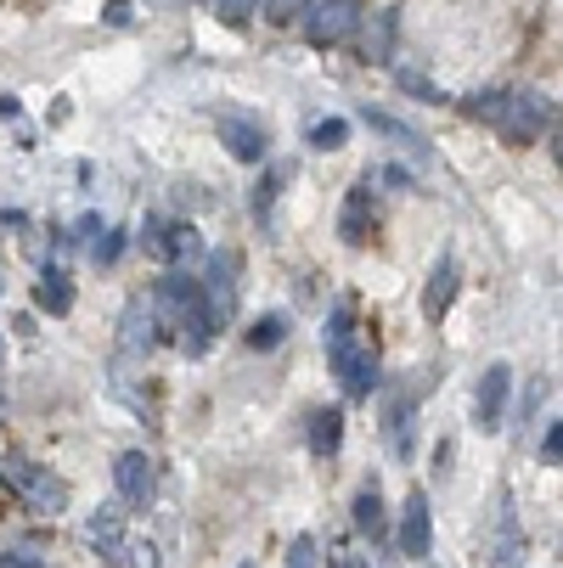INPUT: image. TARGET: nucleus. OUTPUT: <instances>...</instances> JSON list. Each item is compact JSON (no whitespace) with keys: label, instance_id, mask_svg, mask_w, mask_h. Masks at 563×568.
<instances>
[{"label":"nucleus","instance_id":"0eeeda50","mask_svg":"<svg viewBox=\"0 0 563 568\" xmlns=\"http://www.w3.org/2000/svg\"><path fill=\"white\" fill-rule=\"evenodd\" d=\"M209 293H203V282L192 276V271H170L164 282H152V315H187L192 304H203Z\"/></svg>","mask_w":563,"mask_h":568},{"label":"nucleus","instance_id":"9d476101","mask_svg":"<svg viewBox=\"0 0 563 568\" xmlns=\"http://www.w3.org/2000/svg\"><path fill=\"white\" fill-rule=\"evenodd\" d=\"M86 540H91L108 562H119V557H124V513H119V507H97V513L86 518Z\"/></svg>","mask_w":563,"mask_h":568},{"label":"nucleus","instance_id":"2eb2a0df","mask_svg":"<svg viewBox=\"0 0 563 568\" xmlns=\"http://www.w3.org/2000/svg\"><path fill=\"white\" fill-rule=\"evenodd\" d=\"M152 327H158V315L147 310V298H130V304H124V321H119V333H124V349H130V355L152 349Z\"/></svg>","mask_w":563,"mask_h":568},{"label":"nucleus","instance_id":"473e14b6","mask_svg":"<svg viewBox=\"0 0 563 568\" xmlns=\"http://www.w3.org/2000/svg\"><path fill=\"white\" fill-rule=\"evenodd\" d=\"M73 236H102V214H79Z\"/></svg>","mask_w":563,"mask_h":568},{"label":"nucleus","instance_id":"423d86ee","mask_svg":"<svg viewBox=\"0 0 563 568\" xmlns=\"http://www.w3.org/2000/svg\"><path fill=\"white\" fill-rule=\"evenodd\" d=\"M113 484H119V501H124V507H152V496H158L152 456H147V450H124L119 467H113Z\"/></svg>","mask_w":563,"mask_h":568},{"label":"nucleus","instance_id":"412c9836","mask_svg":"<svg viewBox=\"0 0 563 568\" xmlns=\"http://www.w3.org/2000/svg\"><path fill=\"white\" fill-rule=\"evenodd\" d=\"M366 203H372V186H355V192H350V209H344V220H339V231H344L350 242H361V236H366V220H361V214H366Z\"/></svg>","mask_w":563,"mask_h":568},{"label":"nucleus","instance_id":"5701e85b","mask_svg":"<svg viewBox=\"0 0 563 568\" xmlns=\"http://www.w3.org/2000/svg\"><path fill=\"white\" fill-rule=\"evenodd\" d=\"M304 141H310L315 152H328V146H344V141H350V124H344V119H315Z\"/></svg>","mask_w":563,"mask_h":568},{"label":"nucleus","instance_id":"a878e982","mask_svg":"<svg viewBox=\"0 0 563 568\" xmlns=\"http://www.w3.org/2000/svg\"><path fill=\"white\" fill-rule=\"evenodd\" d=\"M321 557H315V535H293V546H288V568H315Z\"/></svg>","mask_w":563,"mask_h":568},{"label":"nucleus","instance_id":"4be33fe9","mask_svg":"<svg viewBox=\"0 0 563 568\" xmlns=\"http://www.w3.org/2000/svg\"><path fill=\"white\" fill-rule=\"evenodd\" d=\"M260 7H265V0H214V18H220L225 29H243V23L260 18Z\"/></svg>","mask_w":563,"mask_h":568},{"label":"nucleus","instance_id":"ddd939ff","mask_svg":"<svg viewBox=\"0 0 563 568\" xmlns=\"http://www.w3.org/2000/svg\"><path fill=\"white\" fill-rule=\"evenodd\" d=\"M34 304H40L46 315H68V310H73V276L57 271V265H46L40 282H34Z\"/></svg>","mask_w":563,"mask_h":568},{"label":"nucleus","instance_id":"bb28decb","mask_svg":"<svg viewBox=\"0 0 563 568\" xmlns=\"http://www.w3.org/2000/svg\"><path fill=\"white\" fill-rule=\"evenodd\" d=\"M394 79H400V91H406V97H423V102H445V97H440V91L429 85V79H423V73H406V68H400Z\"/></svg>","mask_w":563,"mask_h":568},{"label":"nucleus","instance_id":"1a4fd4ad","mask_svg":"<svg viewBox=\"0 0 563 568\" xmlns=\"http://www.w3.org/2000/svg\"><path fill=\"white\" fill-rule=\"evenodd\" d=\"M220 146L231 158H243V164H260V158L271 152V141H265V130L254 119H220Z\"/></svg>","mask_w":563,"mask_h":568},{"label":"nucleus","instance_id":"c85d7f7f","mask_svg":"<svg viewBox=\"0 0 563 568\" xmlns=\"http://www.w3.org/2000/svg\"><path fill=\"white\" fill-rule=\"evenodd\" d=\"M119 254H124V231H108V236L97 242V265L108 271V265H119Z\"/></svg>","mask_w":563,"mask_h":568},{"label":"nucleus","instance_id":"f3484780","mask_svg":"<svg viewBox=\"0 0 563 568\" xmlns=\"http://www.w3.org/2000/svg\"><path fill=\"white\" fill-rule=\"evenodd\" d=\"M372 388H378V355L372 349H355V361L344 366V394L350 399H372Z\"/></svg>","mask_w":563,"mask_h":568},{"label":"nucleus","instance_id":"20e7f679","mask_svg":"<svg viewBox=\"0 0 563 568\" xmlns=\"http://www.w3.org/2000/svg\"><path fill=\"white\" fill-rule=\"evenodd\" d=\"M394 546H400V557H412V562H423V557L434 551V513H429V496H423V490H412L406 507H400Z\"/></svg>","mask_w":563,"mask_h":568},{"label":"nucleus","instance_id":"c9c22d12","mask_svg":"<svg viewBox=\"0 0 563 568\" xmlns=\"http://www.w3.org/2000/svg\"><path fill=\"white\" fill-rule=\"evenodd\" d=\"M198 7H203V0H198ZM209 7H214V0H209Z\"/></svg>","mask_w":563,"mask_h":568},{"label":"nucleus","instance_id":"f704fd0d","mask_svg":"<svg viewBox=\"0 0 563 568\" xmlns=\"http://www.w3.org/2000/svg\"><path fill=\"white\" fill-rule=\"evenodd\" d=\"M0 361H7V338H0Z\"/></svg>","mask_w":563,"mask_h":568},{"label":"nucleus","instance_id":"2f4dec72","mask_svg":"<svg viewBox=\"0 0 563 568\" xmlns=\"http://www.w3.org/2000/svg\"><path fill=\"white\" fill-rule=\"evenodd\" d=\"M102 18H108L113 29H124V23H130V0H108V12H102Z\"/></svg>","mask_w":563,"mask_h":568},{"label":"nucleus","instance_id":"f257e3e1","mask_svg":"<svg viewBox=\"0 0 563 568\" xmlns=\"http://www.w3.org/2000/svg\"><path fill=\"white\" fill-rule=\"evenodd\" d=\"M546 124H557V119H552V102H546L541 91H502L496 130H502L507 141L530 146V141H541V130H546Z\"/></svg>","mask_w":563,"mask_h":568},{"label":"nucleus","instance_id":"cd10ccee","mask_svg":"<svg viewBox=\"0 0 563 568\" xmlns=\"http://www.w3.org/2000/svg\"><path fill=\"white\" fill-rule=\"evenodd\" d=\"M557 456H563V423L552 417V423H546V434H541V462H546V467H557Z\"/></svg>","mask_w":563,"mask_h":568},{"label":"nucleus","instance_id":"c756f323","mask_svg":"<svg viewBox=\"0 0 563 568\" xmlns=\"http://www.w3.org/2000/svg\"><path fill=\"white\" fill-rule=\"evenodd\" d=\"M0 568H46V562H40L34 551H23V546H18V551H0Z\"/></svg>","mask_w":563,"mask_h":568},{"label":"nucleus","instance_id":"aec40b11","mask_svg":"<svg viewBox=\"0 0 563 568\" xmlns=\"http://www.w3.org/2000/svg\"><path fill=\"white\" fill-rule=\"evenodd\" d=\"M231 276H237V254H225V248H214V254H203V293H225L231 287Z\"/></svg>","mask_w":563,"mask_h":568},{"label":"nucleus","instance_id":"72a5a7b5","mask_svg":"<svg viewBox=\"0 0 563 568\" xmlns=\"http://www.w3.org/2000/svg\"><path fill=\"white\" fill-rule=\"evenodd\" d=\"M344 568H372V562H344Z\"/></svg>","mask_w":563,"mask_h":568},{"label":"nucleus","instance_id":"dca6fc26","mask_svg":"<svg viewBox=\"0 0 563 568\" xmlns=\"http://www.w3.org/2000/svg\"><path fill=\"white\" fill-rule=\"evenodd\" d=\"M339 445H344V412H339V405H328V412L310 417V450L315 456H333Z\"/></svg>","mask_w":563,"mask_h":568},{"label":"nucleus","instance_id":"6ab92c4d","mask_svg":"<svg viewBox=\"0 0 563 568\" xmlns=\"http://www.w3.org/2000/svg\"><path fill=\"white\" fill-rule=\"evenodd\" d=\"M355 529H361V535H389V513H383L378 484H366V490L355 496Z\"/></svg>","mask_w":563,"mask_h":568},{"label":"nucleus","instance_id":"a211bd4d","mask_svg":"<svg viewBox=\"0 0 563 568\" xmlns=\"http://www.w3.org/2000/svg\"><path fill=\"white\" fill-rule=\"evenodd\" d=\"M361 23H366V18H361ZM394 29H400V12H378V18L366 23V62H389Z\"/></svg>","mask_w":563,"mask_h":568},{"label":"nucleus","instance_id":"39448f33","mask_svg":"<svg viewBox=\"0 0 563 568\" xmlns=\"http://www.w3.org/2000/svg\"><path fill=\"white\" fill-rule=\"evenodd\" d=\"M507 394H513V366H507V361L485 366V377H479V394H473V417H479V428H485V434L502 428V417H507Z\"/></svg>","mask_w":563,"mask_h":568},{"label":"nucleus","instance_id":"6e6552de","mask_svg":"<svg viewBox=\"0 0 563 568\" xmlns=\"http://www.w3.org/2000/svg\"><path fill=\"white\" fill-rule=\"evenodd\" d=\"M462 293V271H456V254H440L434 260V271H429V287H423V310H429V321H445V310H451V298Z\"/></svg>","mask_w":563,"mask_h":568},{"label":"nucleus","instance_id":"f03ea898","mask_svg":"<svg viewBox=\"0 0 563 568\" xmlns=\"http://www.w3.org/2000/svg\"><path fill=\"white\" fill-rule=\"evenodd\" d=\"M7 484L34 507V513H46V518H57V513H68V484L51 473V467H40V462H7Z\"/></svg>","mask_w":563,"mask_h":568},{"label":"nucleus","instance_id":"9b49d317","mask_svg":"<svg viewBox=\"0 0 563 568\" xmlns=\"http://www.w3.org/2000/svg\"><path fill=\"white\" fill-rule=\"evenodd\" d=\"M158 254L164 260H175V271H192V265H203V236L192 231V225H164V236H158Z\"/></svg>","mask_w":563,"mask_h":568},{"label":"nucleus","instance_id":"7ed1b4c3","mask_svg":"<svg viewBox=\"0 0 563 568\" xmlns=\"http://www.w3.org/2000/svg\"><path fill=\"white\" fill-rule=\"evenodd\" d=\"M361 18H366L361 0H315V7H310L299 23H304V40H310V45L328 51V45L350 40V34L361 29Z\"/></svg>","mask_w":563,"mask_h":568},{"label":"nucleus","instance_id":"4468645a","mask_svg":"<svg viewBox=\"0 0 563 568\" xmlns=\"http://www.w3.org/2000/svg\"><path fill=\"white\" fill-rule=\"evenodd\" d=\"M361 119H366V124H372L378 135H389V141H400V146H406V152L418 158V164H429V158H434V146H429V135H418L412 124H400V119H389V113H372V108H366Z\"/></svg>","mask_w":563,"mask_h":568},{"label":"nucleus","instance_id":"b1692460","mask_svg":"<svg viewBox=\"0 0 563 568\" xmlns=\"http://www.w3.org/2000/svg\"><path fill=\"white\" fill-rule=\"evenodd\" d=\"M282 338H288V315H260L249 333V349H277Z\"/></svg>","mask_w":563,"mask_h":568},{"label":"nucleus","instance_id":"e433bc0d","mask_svg":"<svg viewBox=\"0 0 563 568\" xmlns=\"http://www.w3.org/2000/svg\"><path fill=\"white\" fill-rule=\"evenodd\" d=\"M0 412H7V405H0Z\"/></svg>","mask_w":563,"mask_h":568},{"label":"nucleus","instance_id":"393cba45","mask_svg":"<svg viewBox=\"0 0 563 568\" xmlns=\"http://www.w3.org/2000/svg\"><path fill=\"white\" fill-rule=\"evenodd\" d=\"M310 7H315V0H265L260 12H265V18L277 23V29H288V23H299V18H304Z\"/></svg>","mask_w":563,"mask_h":568},{"label":"nucleus","instance_id":"f8f14e48","mask_svg":"<svg viewBox=\"0 0 563 568\" xmlns=\"http://www.w3.org/2000/svg\"><path fill=\"white\" fill-rule=\"evenodd\" d=\"M321 338H328V361H333V372L344 377V366L355 361V315L339 304V310L328 315V333H321Z\"/></svg>","mask_w":563,"mask_h":568},{"label":"nucleus","instance_id":"7c9ffc66","mask_svg":"<svg viewBox=\"0 0 563 568\" xmlns=\"http://www.w3.org/2000/svg\"><path fill=\"white\" fill-rule=\"evenodd\" d=\"M124 551H130V568H158V551H152V546L135 540V546H124Z\"/></svg>","mask_w":563,"mask_h":568}]
</instances>
